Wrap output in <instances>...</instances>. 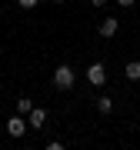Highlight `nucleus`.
<instances>
[{"mask_svg":"<svg viewBox=\"0 0 140 150\" xmlns=\"http://www.w3.org/2000/svg\"><path fill=\"white\" fill-rule=\"evenodd\" d=\"M33 110V100L30 97H20V100H17V113H30Z\"/></svg>","mask_w":140,"mask_h":150,"instance_id":"6e6552de","label":"nucleus"},{"mask_svg":"<svg viewBox=\"0 0 140 150\" xmlns=\"http://www.w3.org/2000/svg\"><path fill=\"white\" fill-rule=\"evenodd\" d=\"M117 30H120V20H117V17H103V20H100V27H97V33H100L103 40H110Z\"/></svg>","mask_w":140,"mask_h":150,"instance_id":"20e7f679","label":"nucleus"},{"mask_svg":"<svg viewBox=\"0 0 140 150\" xmlns=\"http://www.w3.org/2000/svg\"><path fill=\"white\" fill-rule=\"evenodd\" d=\"M117 4H120V7H134V0H117Z\"/></svg>","mask_w":140,"mask_h":150,"instance_id":"9d476101","label":"nucleus"},{"mask_svg":"<svg viewBox=\"0 0 140 150\" xmlns=\"http://www.w3.org/2000/svg\"><path fill=\"white\" fill-rule=\"evenodd\" d=\"M124 77H127V80H134V83L140 80V60H130V64L124 67Z\"/></svg>","mask_w":140,"mask_h":150,"instance_id":"423d86ee","label":"nucleus"},{"mask_svg":"<svg viewBox=\"0 0 140 150\" xmlns=\"http://www.w3.org/2000/svg\"><path fill=\"white\" fill-rule=\"evenodd\" d=\"M74 80H77V74H74V67H70V64H60V67L54 70V87H57V90H70Z\"/></svg>","mask_w":140,"mask_h":150,"instance_id":"f257e3e1","label":"nucleus"},{"mask_svg":"<svg viewBox=\"0 0 140 150\" xmlns=\"http://www.w3.org/2000/svg\"><path fill=\"white\" fill-rule=\"evenodd\" d=\"M87 80H90V87H103L107 83V67L103 64H90L87 67Z\"/></svg>","mask_w":140,"mask_h":150,"instance_id":"f03ea898","label":"nucleus"},{"mask_svg":"<svg viewBox=\"0 0 140 150\" xmlns=\"http://www.w3.org/2000/svg\"><path fill=\"white\" fill-rule=\"evenodd\" d=\"M90 4H93V7H103V4H107V0H90Z\"/></svg>","mask_w":140,"mask_h":150,"instance_id":"9b49d317","label":"nucleus"},{"mask_svg":"<svg viewBox=\"0 0 140 150\" xmlns=\"http://www.w3.org/2000/svg\"><path fill=\"white\" fill-rule=\"evenodd\" d=\"M27 130H30V127H27V120H23L20 113H13V117L7 120V134H10V137H23Z\"/></svg>","mask_w":140,"mask_h":150,"instance_id":"7ed1b4c3","label":"nucleus"},{"mask_svg":"<svg viewBox=\"0 0 140 150\" xmlns=\"http://www.w3.org/2000/svg\"><path fill=\"white\" fill-rule=\"evenodd\" d=\"M43 123H47V110H43V107H33V110H30V120H27V127H30V130H40Z\"/></svg>","mask_w":140,"mask_h":150,"instance_id":"39448f33","label":"nucleus"},{"mask_svg":"<svg viewBox=\"0 0 140 150\" xmlns=\"http://www.w3.org/2000/svg\"><path fill=\"white\" fill-rule=\"evenodd\" d=\"M17 4H20V7H23V10H30V7H37V4H40V0H17Z\"/></svg>","mask_w":140,"mask_h":150,"instance_id":"1a4fd4ad","label":"nucleus"},{"mask_svg":"<svg viewBox=\"0 0 140 150\" xmlns=\"http://www.w3.org/2000/svg\"><path fill=\"white\" fill-rule=\"evenodd\" d=\"M97 110L100 113H110L113 110V97H97Z\"/></svg>","mask_w":140,"mask_h":150,"instance_id":"0eeeda50","label":"nucleus"},{"mask_svg":"<svg viewBox=\"0 0 140 150\" xmlns=\"http://www.w3.org/2000/svg\"><path fill=\"white\" fill-rule=\"evenodd\" d=\"M54 4H64V0H54Z\"/></svg>","mask_w":140,"mask_h":150,"instance_id":"f8f14e48","label":"nucleus"}]
</instances>
